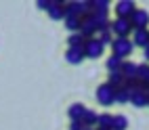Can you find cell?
Here are the masks:
<instances>
[{
    "instance_id": "cell-26",
    "label": "cell",
    "mask_w": 149,
    "mask_h": 130,
    "mask_svg": "<svg viewBox=\"0 0 149 130\" xmlns=\"http://www.w3.org/2000/svg\"><path fill=\"white\" fill-rule=\"evenodd\" d=\"M69 130H84V124L82 122H72L69 124Z\"/></svg>"
},
{
    "instance_id": "cell-20",
    "label": "cell",
    "mask_w": 149,
    "mask_h": 130,
    "mask_svg": "<svg viewBox=\"0 0 149 130\" xmlns=\"http://www.w3.org/2000/svg\"><path fill=\"white\" fill-rule=\"evenodd\" d=\"M80 25H82V19H80V17H69V19H65V27H67L72 34H78V32H80Z\"/></svg>"
},
{
    "instance_id": "cell-21",
    "label": "cell",
    "mask_w": 149,
    "mask_h": 130,
    "mask_svg": "<svg viewBox=\"0 0 149 130\" xmlns=\"http://www.w3.org/2000/svg\"><path fill=\"white\" fill-rule=\"evenodd\" d=\"M84 42H86V40L80 36V32H78V34H72V36L67 38L69 48H84Z\"/></svg>"
},
{
    "instance_id": "cell-2",
    "label": "cell",
    "mask_w": 149,
    "mask_h": 130,
    "mask_svg": "<svg viewBox=\"0 0 149 130\" xmlns=\"http://www.w3.org/2000/svg\"><path fill=\"white\" fill-rule=\"evenodd\" d=\"M109 29H111V34L116 38H128L132 32V25H130V19H120V17H116L111 25H109Z\"/></svg>"
},
{
    "instance_id": "cell-23",
    "label": "cell",
    "mask_w": 149,
    "mask_h": 130,
    "mask_svg": "<svg viewBox=\"0 0 149 130\" xmlns=\"http://www.w3.org/2000/svg\"><path fill=\"white\" fill-rule=\"evenodd\" d=\"M136 80H139V82H147V80H149V65H147V63H141V65H139V69H136Z\"/></svg>"
},
{
    "instance_id": "cell-9",
    "label": "cell",
    "mask_w": 149,
    "mask_h": 130,
    "mask_svg": "<svg viewBox=\"0 0 149 130\" xmlns=\"http://www.w3.org/2000/svg\"><path fill=\"white\" fill-rule=\"evenodd\" d=\"M48 17H51L53 21H61V19H65V2H57V0H53L51 8H48Z\"/></svg>"
},
{
    "instance_id": "cell-6",
    "label": "cell",
    "mask_w": 149,
    "mask_h": 130,
    "mask_svg": "<svg viewBox=\"0 0 149 130\" xmlns=\"http://www.w3.org/2000/svg\"><path fill=\"white\" fill-rule=\"evenodd\" d=\"M136 11V4L132 0H120V2L116 4V13L120 19H130V15Z\"/></svg>"
},
{
    "instance_id": "cell-4",
    "label": "cell",
    "mask_w": 149,
    "mask_h": 130,
    "mask_svg": "<svg viewBox=\"0 0 149 130\" xmlns=\"http://www.w3.org/2000/svg\"><path fill=\"white\" fill-rule=\"evenodd\" d=\"M103 51H105V46L99 42V38H91L84 42V57L86 59H99L103 55Z\"/></svg>"
},
{
    "instance_id": "cell-14",
    "label": "cell",
    "mask_w": 149,
    "mask_h": 130,
    "mask_svg": "<svg viewBox=\"0 0 149 130\" xmlns=\"http://www.w3.org/2000/svg\"><path fill=\"white\" fill-rule=\"evenodd\" d=\"M136 69H139V63H132V61H124V65H122V76L126 78V80H136Z\"/></svg>"
},
{
    "instance_id": "cell-7",
    "label": "cell",
    "mask_w": 149,
    "mask_h": 130,
    "mask_svg": "<svg viewBox=\"0 0 149 130\" xmlns=\"http://www.w3.org/2000/svg\"><path fill=\"white\" fill-rule=\"evenodd\" d=\"M95 34H97L95 21H93L91 17H84V19H82V25H80V36H82L84 40H91V38H95Z\"/></svg>"
},
{
    "instance_id": "cell-12",
    "label": "cell",
    "mask_w": 149,
    "mask_h": 130,
    "mask_svg": "<svg viewBox=\"0 0 149 130\" xmlns=\"http://www.w3.org/2000/svg\"><path fill=\"white\" fill-rule=\"evenodd\" d=\"M130 103H132L134 107H147V105H149L147 92H143L141 88H139V90H134V92L130 95Z\"/></svg>"
},
{
    "instance_id": "cell-15",
    "label": "cell",
    "mask_w": 149,
    "mask_h": 130,
    "mask_svg": "<svg viewBox=\"0 0 149 130\" xmlns=\"http://www.w3.org/2000/svg\"><path fill=\"white\" fill-rule=\"evenodd\" d=\"M107 72L109 74H113V72H120V69H122V65H124V59H120V57H116V55H111V57H109L107 59Z\"/></svg>"
},
{
    "instance_id": "cell-29",
    "label": "cell",
    "mask_w": 149,
    "mask_h": 130,
    "mask_svg": "<svg viewBox=\"0 0 149 130\" xmlns=\"http://www.w3.org/2000/svg\"><path fill=\"white\" fill-rule=\"evenodd\" d=\"M97 130H109V128H97Z\"/></svg>"
},
{
    "instance_id": "cell-27",
    "label": "cell",
    "mask_w": 149,
    "mask_h": 130,
    "mask_svg": "<svg viewBox=\"0 0 149 130\" xmlns=\"http://www.w3.org/2000/svg\"><path fill=\"white\" fill-rule=\"evenodd\" d=\"M143 57H145V61H149V46L143 48Z\"/></svg>"
},
{
    "instance_id": "cell-5",
    "label": "cell",
    "mask_w": 149,
    "mask_h": 130,
    "mask_svg": "<svg viewBox=\"0 0 149 130\" xmlns=\"http://www.w3.org/2000/svg\"><path fill=\"white\" fill-rule=\"evenodd\" d=\"M130 25H132V32H134V29H147L149 13L145 11V8H136V11L130 15Z\"/></svg>"
},
{
    "instance_id": "cell-3",
    "label": "cell",
    "mask_w": 149,
    "mask_h": 130,
    "mask_svg": "<svg viewBox=\"0 0 149 130\" xmlns=\"http://www.w3.org/2000/svg\"><path fill=\"white\" fill-rule=\"evenodd\" d=\"M97 101L101 103L103 107H109L116 103V90L109 84H101L97 88Z\"/></svg>"
},
{
    "instance_id": "cell-11",
    "label": "cell",
    "mask_w": 149,
    "mask_h": 130,
    "mask_svg": "<svg viewBox=\"0 0 149 130\" xmlns=\"http://www.w3.org/2000/svg\"><path fill=\"white\" fill-rule=\"evenodd\" d=\"M84 111H86V107H84L82 103H74L72 107L67 109L69 120H72V122H82V115H84Z\"/></svg>"
},
{
    "instance_id": "cell-22",
    "label": "cell",
    "mask_w": 149,
    "mask_h": 130,
    "mask_svg": "<svg viewBox=\"0 0 149 130\" xmlns=\"http://www.w3.org/2000/svg\"><path fill=\"white\" fill-rule=\"evenodd\" d=\"M111 120H113V115H109V113H99V117H97V128H109V130H111Z\"/></svg>"
},
{
    "instance_id": "cell-17",
    "label": "cell",
    "mask_w": 149,
    "mask_h": 130,
    "mask_svg": "<svg viewBox=\"0 0 149 130\" xmlns=\"http://www.w3.org/2000/svg\"><path fill=\"white\" fill-rule=\"evenodd\" d=\"M97 117H99L97 111H93V109H86L84 115H82V124L88 126V128H95V126H97Z\"/></svg>"
},
{
    "instance_id": "cell-30",
    "label": "cell",
    "mask_w": 149,
    "mask_h": 130,
    "mask_svg": "<svg viewBox=\"0 0 149 130\" xmlns=\"http://www.w3.org/2000/svg\"><path fill=\"white\" fill-rule=\"evenodd\" d=\"M147 99H149V95H147Z\"/></svg>"
},
{
    "instance_id": "cell-1",
    "label": "cell",
    "mask_w": 149,
    "mask_h": 130,
    "mask_svg": "<svg viewBox=\"0 0 149 130\" xmlns=\"http://www.w3.org/2000/svg\"><path fill=\"white\" fill-rule=\"evenodd\" d=\"M111 48H113V55H116V57L126 59V57H130V55H132L134 44H132V40H130V38H113Z\"/></svg>"
},
{
    "instance_id": "cell-10",
    "label": "cell",
    "mask_w": 149,
    "mask_h": 130,
    "mask_svg": "<svg viewBox=\"0 0 149 130\" xmlns=\"http://www.w3.org/2000/svg\"><path fill=\"white\" fill-rule=\"evenodd\" d=\"M65 59H67V63H72V65L82 63L84 59H86V57H84V48H67Z\"/></svg>"
},
{
    "instance_id": "cell-18",
    "label": "cell",
    "mask_w": 149,
    "mask_h": 130,
    "mask_svg": "<svg viewBox=\"0 0 149 130\" xmlns=\"http://www.w3.org/2000/svg\"><path fill=\"white\" fill-rule=\"evenodd\" d=\"M130 90H128L126 86H122V88H118L116 90V103H120V105H126V103H130Z\"/></svg>"
},
{
    "instance_id": "cell-16",
    "label": "cell",
    "mask_w": 149,
    "mask_h": 130,
    "mask_svg": "<svg viewBox=\"0 0 149 130\" xmlns=\"http://www.w3.org/2000/svg\"><path fill=\"white\" fill-rule=\"evenodd\" d=\"M91 8H93V13L107 15L109 13V0H91Z\"/></svg>"
},
{
    "instance_id": "cell-25",
    "label": "cell",
    "mask_w": 149,
    "mask_h": 130,
    "mask_svg": "<svg viewBox=\"0 0 149 130\" xmlns=\"http://www.w3.org/2000/svg\"><path fill=\"white\" fill-rule=\"evenodd\" d=\"M51 4H53V0H38L36 2V6L42 8V11H46V13H48V8H51Z\"/></svg>"
},
{
    "instance_id": "cell-19",
    "label": "cell",
    "mask_w": 149,
    "mask_h": 130,
    "mask_svg": "<svg viewBox=\"0 0 149 130\" xmlns=\"http://www.w3.org/2000/svg\"><path fill=\"white\" fill-rule=\"evenodd\" d=\"M126 128H128V117L126 115H113L111 130H126Z\"/></svg>"
},
{
    "instance_id": "cell-8",
    "label": "cell",
    "mask_w": 149,
    "mask_h": 130,
    "mask_svg": "<svg viewBox=\"0 0 149 130\" xmlns=\"http://www.w3.org/2000/svg\"><path fill=\"white\" fill-rule=\"evenodd\" d=\"M130 40H132V44H134V46L147 48V46H149V29H134Z\"/></svg>"
},
{
    "instance_id": "cell-28",
    "label": "cell",
    "mask_w": 149,
    "mask_h": 130,
    "mask_svg": "<svg viewBox=\"0 0 149 130\" xmlns=\"http://www.w3.org/2000/svg\"><path fill=\"white\" fill-rule=\"evenodd\" d=\"M84 130H97V128H88V126H84Z\"/></svg>"
},
{
    "instance_id": "cell-24",
    "label": "cell",
    "mask_w": 149,
    "mask_h": 130,
    "mask_svg": "<svg viewBox=\"0 0 149 130\" xmlns=\"http://www.w3.org/2000/svg\"><path fill=\"white\" fill-rule=\"evenodd\" d=\"M99 42H101L103 46L111 44V42H113V34H111V29H105V32H99Z\"/></svg>"
},
{
    "instance_id": "cell-13",
    "label": "cell",
    "mask_w": 149,
    "mask_h": 130,
    "mask_svg": "<svg viewBox=\"0 0 149 130\" xmlns=\"http://www.w3.org/2000/svg\"><path fill=\"white\" fill-rule=\"evenodd\" d=\"M124 82H126V78L122 76V72H113V74L107 76V82H105V84H109L113 90H118V88L124 86Z\"/></svg>"
}]
</instances>
